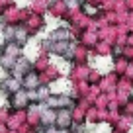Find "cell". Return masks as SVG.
I'll use <instances>...</instances> for the list:
<instances>
[{"label": "cell", "mask_w": 133, "mask_h": 133, "mask_svg": "<svg viewBox=\"0 0 133 133\" xmlns=\"http://www.w3.org/2000/svg\"><path fill=\"white\" fill-rule=\"evenodd\" d=\"M4 86L8 88L10 92H18V90H20V82H18L16 78H8V80L4 82Z\"/></svg>", "instance_id": "6da1fadb"}, {"label": "cell", "mask_w": 133, "mask_h": 133, "mask_svg": "<svg viewBox=\"0 0 133 133\" xmlns=\"http://www.w3.org/2000/svg\"><path fill=\"white\" fill-rule=\"evenodd\" d=\"M14 37H16V41H20V45H24L25 39H28V33H25V29H16V31H14Z\"/></svg>", "instance_id": "7a4b0ae2"}, {"label": "cell", "mask_w": 133, "mask_h": 133, "mask_svg": "<svg viewBox=\"0 0 133 133\" xmlns=\"http://www.w3.org/2000/svg\"><path fill=\"white\" fill-rule=\"evenodd\" d=\"M69 119H71V116H69V112H61V116H57V123L59 125H69Z\"/></svg>", "instance_id": "3957f363"}, {"label": "cell", "mask_w": 133, "mask_h": 133, "mask_svg": "<svg viewBox=\"0 0 133 133\" xmlns=\"http://www.w3.org/2000/svg\"><path fill=\"white\" fill-rule=\"evenodd\" d=\"M25 86H29V88L37 86V76H35V75H29V76H25Z\"/></svg>", "instance_id": "277c9868"}]
</instances>
